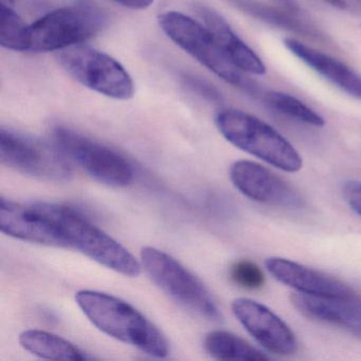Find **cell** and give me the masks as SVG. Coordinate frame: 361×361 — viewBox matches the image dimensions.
I'll return each instance as SVG.
<instances>
[{"label": "cell", "mask_w": 361, "mask_h": 361, "mask_svg": "<svg viewBox=\"0 0 361 361\" xmlns=\"http://www.w3.org/2000/svg\"><path fill=\"white\" fill-rule=\"evenodd\" d=\"M75 302L88 320L109 337L156 358H166L169 344L159 329L128 302L109 293L80 290Z\"/></svg>", "instance_id": "cell-1"}, {"label": "cell", "mask_w": 361, "mask_h": 361, "mask_svg": "<svg viewBox=\"0 0 361 361\" xmlns=\"http://www.w3.org/2000/svg\"><path fill=\"white\" fill-rule=\"evenodd\" d=\"M37 208L56 224L69 248H75L97 263L130 278L138 276L141 262L119 242L84 217L81 213L64 204L35 202Z\"/></svg>", "instance_id": "cell-2"}, {"label": "cell", "mask_w": 361, "mask_h": 361, "mask_svg": "<svg viewBox=\"0 0 361 361\" xmlns=\"http://www.w3.org/2000/svg\"><path fill=\"white\" fill-rule=\"evenodd\" d=\"M215 123L232 145L279 170L295 173L303 166L295 147L276 128L255 116L225 109L217 114Z\"/></svg>", "instance_id": "cell-3"}, {"label": "cell", "mask_w": 361, "mask_h": 361, "mask_svg": "<svg viewBox=\"0 0 361 361\" xmlns=\"http://www.w3.org/2000/svg\"><path fill=\"white\" fill-rule=\"evenodd\" d=\"M158 22L169 39L217 77L249 94H261L257 84L247 79L224 54L206 25L176 11L160 14Z\"/></svg>", "instance_id": "cell-4"}, {"label": "cell", "mask_w": 361, "mask_h": 361, "mask_svg": "<svg viewBox=\"0 0 361 361\" xmlns=\"http://www.w3.org/2000/svg\"><path fill=\"white\" fill-rule=\"evenodd\" d=\"M140 259L147 276L169 297L207 320H221L210 291L177 259L154 247L141 249Z\"/></svg>", "instance_id": "cell-5"}, {"label": "cell", "mask_w": 361, "mask_h": 361, "mask_svg": "<svg viewBox=\"0 0 361 361\" xmlns=\"http://www.w3.org/2000/svg\"><path fill=\"white\" fill-rule=\"evenodd\" d=\"M56 60L75 81L116 100L134 97L132 77L115 59L90 46L75 45L56 52Z\"/></svg>", "instance_id": "cell-6"}, {"label": "cell", "mask_w": 361, "mask_h": 361, "mask_svg": "<svg viewBox=\"0 0 361 361\" xmlns=\"http://www.w3.org/2000/svg\"><path fill=\"white\" fill-rule=\"evenodd\" d=\"M105 25L98 10L71 6L54 10L30 25V51L58 52L96 37Z\"/></svg>", "instance_id": "cell-7"}, {"label": "cell", "mask_w": 361, "mask_h": 361, "mask_svg": "<svg viewBox=\"0 0 361 361\" xmlns=\"http://www.w3.org/2000/svg\"><path fill=\"white\" fill-rule=\"evenodd\" d=\"M54 145L69 160L99 183L123 188L134 181V168L115 149L63 126L54 128Z\"/></svg>", "instance_id": "cell-8"}, {"label": "cell", "mask_w": 361, "mask_h": 361, "mask_svg": "<svg viewBox=\"0 0 361 361\" xmlns=\"http://www.w3.org/2000/svg\"><path fill=\"white\" fill-rule=\"evenodd\" d=\"M0 159L23 174L49 181H69L73 171L64 153L54 145L35 140L14 130H0Z\"/></svg>", "instance_id": "cell-9"}, {"label": "cell", "mask_w": 361, "mask_h": 361, "mask_svg": "<svg viewBox=\"0 0 361 361\" xmlns=\"http://www.w3.org/2000/svg\"><path fill=\"white\" fill-rule=\"evenodd\" d=\"M229 176L234 187L253 202L289 210L305 206V200L293 185L257 162H234L230 166Z\"/></svg>", "instance_id": "cell-10"}, {"label": "cell", "mask_w": 361, "mask_h": 361, "mask_svg": "<svg viewBox=\"0 0 361 361\" xmlns=\"http://www.w3.org/2000/svg\"><path fill=\"white\" fill-rule=\"evenodd\" d=\"M231 310L238 322L267 352L284 357L295 354V333L269 307L248 298H238L232 302Z\"/></svg>", "instance_id": "cell-11"}, {"label": "cell", "mask_w": 361, "mask_h": 361, "mask_svg": "<svg viewBox=\"0 0 361 361\" xmlns=\"http://www.w3.org/2000/svg\"><path fill=\"white\" fill-rule=\"evenodd\" d=\"M0 229L6 235L44 246L69 248L56 224L35 206L0 198Z\"/></svg>", "instance_id": "cell-12"}, {"label": "cell", "mask_w": 361, "mask_h": 361, "mask_svg": "<svg viewBox=\"0 0 361 361\" xmlns=\"http://www.w3.org/2000/svg\"><path fill=\"white\" fill-rule=\"evenodd\" d=\"M267 271L283 285L303 295L324 298H350L357 293L348 284L320 270L284 257H268Z\"/></svg>", "instance_id": "cell-13"}, {"label": "cell", "mask_w": 361, "mask_h": 361, "mask_svg": "<svg viewBox=\"0 0 361 361\" xmlns=\"http://www.w3.org/2000/svg\"><path fill=\"white\" fill-rule=\"evenodd\" d=\"M293 305L307 318L339 327L361 339V297L324 298L295 293Z\"/></svg>", "instance_id": "cell-14"}, {"label": "cell", "mask_w": 361, "mask_h": 361, "mask_svg": "<svg viewBox=\"0 0 361 361\" xmlns=\"http://www.w3.org/2000/svg\"><path fill=\"white\" fill-rule=\"evenodd\" d=\"M198 13L207 28L212 32L224 54L234 66L243 73L255 75H265L266 67L263 61L232 30L225 18H221L214 10L204 7L198 8Z\"/></svg>", "instance_id": "cell-15"}, {"label": "cell", "mask_w": 361, "mask_h": 361, "mask_svg": "<svg viewBox=\"0 0 361 361\" xmlns=\"http://www.w3.org/2000/svg\"><path fill=\"white\" fill-rule=\"evenodd\" d=\"M287 49L336 87L361 100V77L344 63L293 39H285Z\"/></svg>", "instance_id": "cell-16"}, {"label": "cell", "mask_w": 361, "mask_h": 361, "mask_svg": "<svg viewBox=\"0 0 361 361\" xmlns=\"http://www.w3.org/2000/svg\"><path fill=\"white\" fill-rule=\"evenodd\" d=\"M20 345L31 354L49 360H88L90 357L68 340L41 329H28L18 337Z\"/></svg>", "instance_id": "cell-17"}, {"label": "cell", "mask_w": 361, "mask_h": 361, "mask_svg": "<svg viewBox=\"0 0 361 361\" xmlns=\"http://www.w3.org/2000/svg\"><path fill=\"white\" fill-rule=\"evenodd\" d=\"M204 350L219 360H268L269 356L246 340L226 331H210L204 338Z\"/></svg>", "instance_id": "cell-18"}, {"label": "cell", "mask_w": 361, "mask_h": 361, "mask_svg": "<svg viewBox=\"0 0 361 361\" xmlns=\"http://www.w3.org/2000/svg\"><path fill=\"white\" fill-rule=\"evenodd\" d=\"M245 12L250 14L251 16L269 23L274 26L293 31V32L301 33L310 37H319V32L314 28L306 25L305 23L298 20L295 13L286 9H276L264 4L253 1V0H234Z\"/></svg>", "instance_id": "cell-19"}, {"label": "cell", "mask_w": 361, "mask_h": 361, "mask_svg": "<svg viewBox=\"0 0 361 361\" xmlns=\"http://www.w3.org/2000/svg\"><path fill=\"white\" fill-rule=\"evenodd\" d=\"M0 16V45L13 51H30V25L8 6L1 5Z\"/></svg>", "instance_id": "cell-20"}, {"label": "cell", "mask_w": 361, "mask_h": 361, "mask_svg": "<svg viewBox=\"0 0 361 361\" xmlns=\"http://www.w3.org/2000/svg\"><path fill=\"white\" fill-rule=\"evenodd\" d=\"M264 100L272 109L298 121L316 128H323L325 126V120L319 114L290 94L268 92L264 94Z\"/></svg>", "instance_id": "cell-21"}, {"label": "cell", "mask_w": 361, "mask_h": 361, "mask_svg": "<svg viewBox=\"0 0 361 361\" xmlns=\"http://www.w3.org/2000/svg\"><path fill=\"white\" fill-rule=\"evenodd\" d=\"M230 278L238 286L248 290H257L265 285V276L261 268L248 259H240L232 265Z\"/></svg>", "instance_id": "cell-22"}, {"label": "cell", "mask_w": 361, "mask_h": 361, "mask_svg": "<svg viewBox=\"0 0 361 361\" xmlns=\"http://www.w3.org/2000/svg\"><path fill=\"white\" fill-rule=\"evenodd\" d=\"M342 195L350 208L361 216V181L348 179L341 185Z\"/></svg>", "instance_id": "cell-23"}, {"label": "cell", "mask_w": 361, "mask_h": 361, "mask_svg": "<svg viewBox=\"0 0 361 361\" xmlns=\"http://www.w3.org/2000/svg\"><path fill=\"white\" fill-rule=\"evenodd\" d=\"M114 1L119 4L122 7L132 10H145L154 4V0H114Z\"/></svg>", "instance_id": "cell-24"}, {"label": "cell", "mask_w": 361, "mask_h": 361, "mask_svg": "<svg viewBox=\"0 0 361 361\" xmlns=\"http://www.w3.org/2000/svg\"><path fill=\"white\" fill-rule=\"evenodd\" d=\"M190 84H191L194 90L198 88L202 94L209 97V98L212 99V100H217V99L219 98V92H217L214 88L211 87L210 85H206V84L202 83V81H196L195 79H191Z\"/></svg>", "instance_id": "cell-25"}, {"label": "cell", "mask_w": 361, "mask_h": 361, "mask_svg": "<svg viewBox=\"0 0 361 361\" xmlns=\"http://www.w3.org/2000/svg\"><path fill=\"white\" fill-rule=\"evenodd\" d=\"M325 3L329 4L337 9L344 10L346 8V4L344 0H324Z\"/></svg>", "instance_id": "cell-26"}, {"label": "cell", "mask_w": 361, "mask_h": 361, "mask_svg": "<svg viewBox=\"0 0 361 361\" xmlns=\"http://www.w3.org/2000/svg\"><path fill=\"white\" fill-rule=\"evenodd\" d=\"M14 4H16V0H1V5L8 6V7H14Z\"/></svg>", "instance_id": "cell-27"}]
</instances>
